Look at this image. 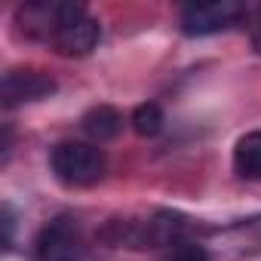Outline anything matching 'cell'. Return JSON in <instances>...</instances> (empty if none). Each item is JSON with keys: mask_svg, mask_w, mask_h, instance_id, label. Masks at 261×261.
<instances>
[{"mask_svg": "<svg viewBox=\"0 0 261 261\" xmlns=\"http://www.w3.org/2000/svg\"><path fill=\"white\" fill-rule=\"evenodd\" d=\"M37 261H86V243L74 215L53 218L34 240Z\"/></svg>", "mask_w": 261, "mask_h": 261, "instance_id": "3957f363", "label": "cell"}, {"mask_svg": "<svg viewBox=\"0 0 261 261\" xmlns=\"http://www.w3.org/2000/svg\"><path fill=\"white\" fill-rule=\"evenodd\" d=\"M49 169L65 188H92L105 178L108 160L98 145L89 142H59L49 151Z\"/></svg>", "mask_w": 261, "mask_h": 261, "instance_id": "6da1fadb", "label": "cell"}, {"mask_svg": "<svg viewBox=\"0 0 261 261\" xmlns=\"http://www.w3.org/2000/svg\"><path fill=\"white\" fill-rule=\"evenodd\" d=\"M163 111H160V105H154V101H145V105H139L136 111H133V129L142 136V139H154V136H160L163 133Z\"/></svg>", "mask_w": 261, "mask_h": 261, "instance_id": "ba28073f", "label": "cell"}, {"mask_svg": "<svg viewBox=\"0 0 261 261\" xmlns=\"http://www.w3.org/2000/svg\"><path fill=\"white\" fill-rule=\"evenodd\" d=\"M98 40H101V25L86 13V7L62 0V19L53 34V46L68 59H83L98 46Z\"/></svg>", "mask_w": 261, "mask_h": 261, "instance_id": "7a4b0ae2", "label": "cell"}, {"mask_svg": "<svg viewBox=\"0 0 261 261\" xmlns=\"http://www.w3.org/2000/svg\"><path fill=\"white\" fill-rule=\"evenodd\" d=\"M56 92V80L43 71H10L0 83V98H4V108H19L28 101H40L49 98Z\"/></svg>", "mask_w": 261, "mask_h": 261, "instance_id": "5b68a950", "label": "cell"}, {"mask_svg": "<svg viewBox=\"0 0 261 261\" xmlns=\"http://www.w3.org/2000/svg\"><path fill=\"white\" fill-rule=\"evenodd\" d=\"M243 4L240 0H209V4H191L181 13V31L188 37H209L227 31L240 22Z\"/></svg>", "mask_w": 261, "mask_h": 261, "instance_id": "277c9868", "label": "cell"}, {"mask_svg": "<svg viewBox=\"0 0 261 261\" xmlns=\"http://www.w3.org/2000/svg\"><path fill=\"white\" fill-rule=\"evenodd\" d=\"M10 151H13V129H10V123L4 126V163L10 160Z\"/></svg>", "mask_w": 261, "mask_h": 261, "instance_id": "8fae6325", "label": "cell"}, {"mask_svg": "<svg viewBox=\"0 0 261 261\" xmlns=\"http://www.w3.org/2000/svg\"><path fill=\"white\" fill-rule=\"evenodd\" d=\"M13 230H16V218L13 209L4 203V249H13Z\"/></svg>", "mask_w": 261, "mask_h": 261, "instance_id": "30bf717a", "label": "cell"}, {"mask_svg": "<svg viewBox=\"0 0 261 261\" xmlns=\"http://www.w3.org/2000/svg\"><path fill=\"white\" fill-rule=\"evenodd\" d=\"M166 261H209V255H206V249L197 246V243H181Z\"/></svg>", "mask_w": 261, "mask_h": 261, "instance_id": "9c48e42d", "label": "cell"}, {"mask_svg": "<svg viewBox=\"0 0 261 261\" xmlns=\"http://www.w3.org/2000/svg\"><path fill=\"white\" fill-rule=\"evenodd\" d=\"M233 169L246 181H258L261 178V129L246 133L237 142V148H233Z\"/></svg>", "mask_w": 261, "mask_h": 261, "instance_id": "52a82bcc", "label": "cell"}, {"mask_svg": "<svg viewBox=\"0 0 261 261\" xmlns=\"http://www.w3.org/2000/svg\"><path fill=\"white\" fill-rule=\"evenodd\" d=\"M252 46L261 53V13H258V19H255V31H252Z\"/></svg>", "mask_w": 261, "mask_h": 261, "instance_id": "7c38bea8", "label": "cell"}, {"mask_svg": "<svg viewBox=\"0 0 261 261\" xmlns=\"http://www.w3.org/2000/svg\"><path fill=\"white\" fill-rule=\"evenodd\" d=\"M80 129L92 139V145H101V142H111L120 136V129H123V114L111 105H95L83 114L80 120Z\"/></svg>", "mask_w": 261, "mask_h": 261, "instance_id": "8992f818", "label": "cell"}]
</instances>
